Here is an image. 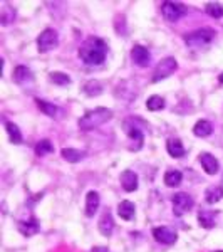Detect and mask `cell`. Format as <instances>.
<instances>
[{"instance_id":"1","label":"cell","mask_w":223,"mask_h":252,"mask_svg":"<svg viewBox=\"0 0 223 252\" xmlns=\"http://www.w3.org/2000/svg\"><path fill=\"white\" fill-rule=\"evenodd\" d=\"M108 44L99 37H89L79 47V58L87 66H99L106 61Z\"/></svg>"},{"instance_id":"2","label":"cell","mask_w":223,"mask_h":252,"mask_svg":"<svg viewBox=\"0 0 223 252\" xmlns=\"http://www.w3.org/2000/svg\"><path fill=\"white\" fill-rule=\"evenodd\" d=\"M112 118V111L108 108H96L91 109L84 115L81 120L78 121L79 129L83 131H91V129H96L99 126H103L104 123H108L109 120Z\"/></svg>"},{"instance_id":"3","label":"cell","mask_w":223,"mask_h":252,"mask_svg":"<svg viewBox=\"0 0 223 252\" xmlns=\"http://www.w3.org/2000/svg\"><path fill=\"white\" fill-rule=\"evenodd\" d=\"M215 35H217V32L213 29L203 27V29H196V31L190 32V34H186L183 40L186 46L192 49H203V47H208L210 44L213 42Z\"/></svg>"},{"instance_id":"4","label":"cell","mask_w":223,"mask_h":252,"mask_svg":"<svg viewBox=\"0 0 223 252\" xmlns=\"http://www.w3.org/2000/svg\"><path fill=\"white\" fill-rule=\"evenodd\" d=\"M161 14H163L166 22L175 24L188 14V9L180 2H163L161 3Z\"/></svg>"},{"instance_id":"5","label":"cell","mask_w":223,"mask_h":252,"mask_svg":"<svg viewBox=\"0 0 223 252\" xmlns=\"http://www.w3.org/2000/svg\"><path fill=\"white\" fill-rule=\"evenodd\" d=\"M176 69H178V63L175 58H165L155 67V71H153V83H160V81L169 78Z\"/></svg>"},{"instance_id":"6","label":"cell","mask_w":223,"mask_h":252,"mask_svg":"<svg viewBox=\"0 0 223 252\" xmlns=\"http://www.w3.org/2000/svg\"><path fill=\"white\" fill-rule=\"evenodd\" d=\"M193 205H195V202L188 193L180 192V193L173 195V214H175L176 217H181V215H185L186 212H190V210L193 209Z\"/></svg>"},{"instance_id":"7","label":"cell","mask_w":223,"mask_h":252,"mask_svg":"<svg viewBox=\"0 0 223 252\" xmlns=\"http://www.w3.org/2000/svg\"><path fill=\"white\" fill-rule=\"evenodd\" d=\"M59 46V35L54 29H46L37 37L39 52H49Z\"/></svg>"},{"instance_id":"8","label":"cell","mask_w":223,"mask_h":252,"mask_svg":"<svg viewBox=\"0 0 223 252\" xmlns=\"http://www.w3.org/2000/svg\"><path fill=\"white\" fill-rule=\"evenodd\" d=\"M126 133L129 136V140H131V146H129V150H133V152H138V150L143 148V143H144V135L143 131H141L138 126L131 125V123H126Z\"/></svg>"},{"instance_id":"9","label":"cell","mask_w":223,"mask_h":252,"mask_svg":"<svg viewBox=\"0 0 223 252\" xmlns=\"http://www.w3.org/2000/svg\"><path fill=\"white\" fill-rule=\"evenodd\" d=\"M153 237L158 242L166 244V246H171V244L178 241V234L169 227H156V229H153Z\"/></svg>"},{"instance_id":"10","label":"cell","mask_w":223,"mask_h":252,"mask_svg":"<svg viewBox=\"0 0 223 252\" xmlns=\"http://www.w3.org/2000/svg\"><path fill=\"white\" fill-rule=\"evenodd\" d=\"M131 59H133V63H135L136 66L146 67V66H149V63H151V54H149L148 49L143 47V46H133Z\"/></svg>"},{"instance_id":"11","label":"cell","mask_w":223,"mask_h":252,"mask_svg":"<svg viewBox=\"0 0 223 252\" xmlns=\"http://www.w3.org/2000/svg\"><path fill=\"white\" fill-rule=\"evenodd\" d=\"M198 161H200L201 166H203V170L208 175H215V173H218V170H220V163H218V160L212 155V153H200Z\"/></svg>"},{"instance_id":"12","label":"cell","mask_w":223,"mask_h":252,"mask_svg":"<svg viewBox=\"0 0 223 252\" xmlns=\"http://www.w3.org/2000/svg\"><path fill=\"white\" fill-rule=\"evenodd\" d=\"M14 81L20 86H29V84L34 83V74L29 67L26 66H17L14 71Z\"/></svg>"},{"instance_id":"13","label":"cell","mask_w":223,"mask_h":252,"mask_svg":"<svg viewBox=\"0 0 223 252\" xmlns=\"http://www.w3.org/2000/svg\"><path fill=\"white\" fill-rule=\"evenodd\" d=\"M119 180H121V187L126 192H135V190H138V175L133 170H124L121 173Z\"/></svg>"},{"instance_id":"14","label":"cell","mask_w":223,"mask_h":252,"mask_svg":"<svg viewBox=\"0 0 223 252\" xmlns=\"http://www.w3.org/2000/svg\"><path fill=\"white\" fill-rule=\"evenodd\" d=\"M19 230L22 235H26V237H30V235H35L40 230V225L37 222V219L30 217L29 220H20L19 222Z\"/></svg>"},{"instance_id":"15","label":"cell","mask_w":223,"mask_h":252,"mask_svg":"<svg viewBox=\"0 0 223 252\" xmlns=\"http://www.w3.org/2000/svg\"><path fill=\"white\" fill-rule=\"evenodd\" d=\"M99 205H101L99 193L94 192V190H91V192L86 195V215L87 217H94V214L97 212Z\"/></svg>"},{"instance_id":"16","label":"cell","mask_w":223,"mask_h":252,"mask_svg":"<svg viewBox=\"0 0 223 252\" xmlns=\"http://www.w3.org/2000/svg\"><path fill=\"white\" fill-rule=\"evenodd\" d=\"M217 212L215 210H200L198 212V223L203 229H213L215 220H217Z\"/></svg>"},{"instance_id":"17","label":"cell","mask_w":223,"mask_h":252,"mask_svg":"<svg viewBox=\"0 0 223 252\" xmlns=\"http://www.w3.org/2000/svg\"><path fill=\"white\" fill-rule=\"evenodd\" d=\"M97 225H99V232L103 235H106V237H109V235L112 234V230H114V220H112V215L109 210L103 214V217L99 219Z\"/></svg>"},{"instance_id":"18","label":"cell","mask_w":223,"mask_h":252,"mask_svg":"<svg viewBox=\"0 0 223 252\" xmlns=\"http://www.w3.org/2000/svg\"><path fill=\"white\" fill-rule=\"evenodd\" d=\"M135 204L129 200H123L119 205H117V215H119L123 220H133L135 219Z\"/></svg>"},{"instance_id":"19","label":"cell","mask_w":223,"mask_h":252,"mask_svg":"<svg viewBox=\"0 0 223 252\" xmlns=\"http://www.w3.org/2000/svg\"><path fill=\"white\" fill-rule=\"evenodd\" d=\"M166 150H168V153L173 158H181V157H185V153H186L183 143H181L178 138H171V140H168V143H166Z\"/></svg>"},{"instance_id":"20","label":"cell","mask_w":223,"mask_h":252,"mask_svg":"<svg viewBox=\"0 0 223 252\" xmlns=\"http://www.w3.org/2000/svg\"><path fill=\"white\" fill-rule=\"evenodd\" d=\"M213 131V126L210 121L206 120H200L196 121V125L193 126V135L198 136V138H205V136H210Z\"/></svg>"},{"instance_id":"21","label":"cell","mask_w":223,"mask_h":252,"mask_svg":"<svg viewBox=\"0 0 223 252\" xmlns=\"http://www.w3.org/2000/svg\"><path fill=\"white\" fill-rule=\"evenodd\" d=\"M60 155H62L64 160L69 161V163H78V161H81L86 157V152L76 150V148H64L62 152H60Z\"/></svg>"},{"instance_id":"22","label":"cell","mask_w":223,"mask_h":252,"mask_svg":"<svg viewBox=\"0 0 223 252\" xmlns=\"http://www.w3.org/2000/svg\"><path fill=\"white\" fill-rule=\"evenodd\" d=\"M223 197V189L222 185L218 187H208V189L205 190V200L206 204H217V202H220Z\"/></svg>"},{"instance_id":"23","label":"cell","mask_w":223,"mask_h":252,"mask_svg":"<svg viewBox=\"0 0 223 252\" xmlns=\"http://www.w3.org/2000/svg\"><path fill=\"white\" fill-rule=\"evenodd\" d=\"M35 103H37V108L46 116H49V118H56V116H57L59 108L56 106L54 103H49V101H44V99H35Z\"/></svg>"},{"instance_id":"24","label":"cell","mask_w":223,"mask_h":252,"mask_svg":"<svg viewBox=\"0 0 223 252\" xmlns=\"http://www.w3.org/2000/svg\"><path fill=\"white\" fill-rule=\"evenodd\" d=\"M5 129H7V135H9L10 143H14V145H20V143H22V133H20V129H19L17 125L12 123V121H9V123H5Z\"/></svg>"},{"instance_id":"25","label":"cell","mask_w":223,"mask_h":252,"mask_svg":"<svg viewBox=\"0 0 223 252\" xmlns=\"http://www.w3.org/2000/svg\"><path fill=\"white\" fill-rule=\"evenodd\" d=\"M183 180V173L180 170H168L165 173V185L166 187H178Z\"/></svg>"},{"instance_id":"26","label":"cell","mask_w":223,"mask_h":252,"mask_svg":"<svg viewBox=\"0 0 223 252\" xmlns=\"http://www.w3.org/2000/svg\"><path fill=\"white\" fill-rule=\"evenodd\" d=\"M54 153V145L49 140H40L37 145H35V155L37 157H46Z\"/></svg>"},{"instance_id":"27","label":"cell","mask_w":223,"mask_h":252,"mask_svg":"<svg viewBox=\"0 0 223 252\" xmlns=\"http://www.w3.org/2000/svg\"><path fill=\"white\" fill-rule=\"evenodd\" d=\"M146 108L149 109V111H160V109L165 108V99L161 96H149L148 101H146Z\"/></svg>"},{"instance_id":"28","label":"cell","mask_w":223,"mask_h":252,"mask_svg":"<svg viewBox=\"0 0 223 252\" xmlns=\"http://www.w3.org/2000/svg\"><path fill=\"white\" fill-rule=\"evenodd\" d=\"M84 93L87 96H99L103 93V86H101L99 81H87L86 86H84Z\"/></svg>"},{"instance_id":"29","label":"cell","mask_w":223,"mask_h":252,"mask_svg":"<svg viewBox=\"0 0 223 252\" xmlns=\"http://www.w3.org/2000/svg\"><path fill=\"white\" fill-rule=\"evenodd\" d=\"M49 79H51V83L57 84V86H67V84H71V78L67 74H64V72H51Z\"/></svg>"},{"instance_id":"30","label":"cell","mask_w":223,"mask_h":252,"mask_svg":"<svg viewBox=\"0 0 223 252\" xmlns=\"http://www.w3.org/2000/svg\"><path fill=\"white\" fill-rule=\"evenodd\" d=\"M205 10H206V14L213 19H222L223 17V5H220V3H213V2L206 3Z\"/></svg>"},{"instance_id":"31","label":"cell","mask_w":223,"mask_h":252,"mask_svg":"<svg viewBox=\"0 0 223 252\" xmlns=\"http://www.w3.org/2000/svg\"><path fill=\"white\" fill-rule=\"evenodd\" d=\"M14 17H15V10L5 5V9H2V17H0L2 24H3V26H7V24L14 20Z\"/></svg>"},{"instance_id":"32","label":"cell","mask_w":223,"mask_h":252,"mask_svg":"<svg viewBox=\"0 0 223 252\" xmlns=\"http://www.w3.org/2000/svg\"><path fill=\"white\" fill-rule=\"evenodd\" d=\"M92 252H108L106 247H96V249H92Z\"/></svg>"},{"instance_id":"33","label":"cell","mask_w":223,"mask_h":252,"mask_svg":"<svg viewBox=\"0 0 223 252\" xmlns=\"http://www.w3.org/2000/svg\"><path fill=\"white\" fill-rule=\"evenodd\" d=\"M218 79H220V83L223 84V72H222V74H220V76H218Z\"/></svg>"},{"instance_id":"34","label":"cell","mask_w":223,"mask_h":252,"mask_svg":"<svg viewBox=\"0 0 223 252\" xmlns=\"http://www.w3.org/2000/svg\"><path fill=\"white\" fill-rule=\"evenodd\" d=\"M222 184H223V178H222ZM222 189H223V185H222Z\"/></svg>"},{"instance_id":"35","label":"cell","mask_w":223,"mask_h":252,"mask_svg":"<svg viewBox=\"0 0 223 252\" xmlns=\"http://www.w3.org/2000/svg\"><path fill=\"white\" fill-rule=\"evenodd\" d=\"M218 252H223V251H218Z\"/></svg>"}]
</instances>
